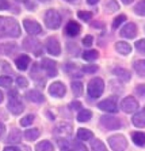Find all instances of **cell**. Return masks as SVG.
<instances>
[{
  "instance_id": "obj_1",
  "label": "cell",
  "mask_w": 145,
  "mask_h": 151,
  "mask_svg": "<svg viewBox=\"0 0 145 151\" xmlns=\"http://www.w3.org/2000/svg\"><path fill=\"white\" fill-rule=\"evenodd\" d=\"M21 34L19 23L11 17L0 16V38L18 37Z\"/></svg>"
},
{
  "instance_id": "obj_2",
  "label": "cell",
  "mask_w": 145,
  "mask_h": 151,
  "mask_svg": "<svg viewBox=\"0 0 145 151\" xmlns=\"http://www.w3.org/2000/svg\"><path fill=\"white\" fill-rule=\"evenodd\" d=\"M9 100H8V110H9L13 115L18 116L25 110V105L19 97V94L15 89L10 90L8 93Z\"/></svg>"
},
{
  "instance_id": "obj_3",
  "label": "cell",
  "mask_w": 145,
  "mask_h": 151,
  "mask_svg": "<svg viewBox=\"0 0 145 151\" xmlns=\"http://www.w3.org/2000/svg\"><path fill=\"white\" fill-rule=\"evenodd\" d=\"M104 90V83L102 78L94 77L91 79L88 84V94L92 99H98L102 96Z\"/></svg>"
},
{
  "instance_id": "obj_4",
  "label": "cell",
  "mask_w": 145,
  "mask_h": 151,
  "mask_svg": "<svg viewBox=\"0 0 145 151\" xmlns=\"http://www.w3.org/2000/svg\"><path fill=\"white\" fill-rule=\"evenodd\" d=\"M61 21H62V19H61L60 14L55 9H48L45 13L44 23L48 29L56 30L60 28L61 25Z\"/></svg>"
},
{
  "instance_id": "obj_5",
  "label": "cell",
  "mask_w": 145,
  "mask_h": 151,
  "mask_svg": "<svg viewBox=\"0 0 145 151\" xmlns=\"http://www.w3.org/2000/svg\"><path fill=\"white\" fill-rule=\"evenodd\" d=\"M108 143L114 151H125L128 146V142L122 134L112 135L108 138Z\"/></svg>"
},
{
  "instance_id": "obj_6",
  "label": "cell",
  "mask_w": 145,
  "mask_h": 151,
  "mask_svg": "<svg viewBox=\"0 0 145 151\" xmlns=\"http://www.w3.org/2000/svg\"><path fill=\"white\" fill-rule=\"evenodd\" d=\"M100 123L104 128L111 131L118 130L121 127V122L119 118L109 115H104L100 117Z\"/></svg>"
},
{
  "instance_id": "obj_7",
  "label": "cell",
  "mask_w": 145,
  "mask_h": 151,
  "mask_svg": "<svg viewBox=\"0 0 145 151\" xmlns=\"http://www.w3.org/2000/svg\"><path fill=\"white\" fill-rule=\"evenodd\" d=\"M139 108L138 100L132 96H127L121 102V109L126 114H131Z\"/></svg>"
},
{
  "instance_id": "obj_8",
  "label": "cell",
  "mask_w": 145,
  "mask_h": 151,
  "mask_svg": "<svg viewBox=\"0 0 145 151\" xmlns=\"http://www.w3.org/2000/svg\"><path fill=\"white\" fill-rule=\"evenodd\" d=\"M98 108L99 110L105 111V112H110V113H116L118 112L117 102L116 99L113 98H108L104 100L100 101L98 104Z\"/></svg>"
},
{
  "instance_id": "obj_9",
  "label": "cell",
  "mask_w": 145,
  "mask_h": 151,
  "mask_svg": "<svg viewBox=\"0 0 145 151\" xmlns=\"http://www.w3.org/2000/svg\"><path fill=\"white\" fill-rule=\"evenodd\" d=\"M66 88L61 82H55L48 88V93L54 98L60 99L65 95Z\"/></svg>"
},
{
  "instance_id": "obj_10",
  "label": "cell",
  "mask_w": 145,
  "mask_h": 151,
  "mask_svg": "<svg viewBox=\"0 0 145 151\" xmlns=\"http://www.w3.org/2000/svg\"><path fill=\"white\" fill-rule=\"evenodd\" d=\"M137 34H138V28H137L136 24L133 22H129L126 24L120 32L121 37L127 38V39L135 38L137 37Z\"/></svg>"
},
{
  "instance_id": "obj_11",
  "label": "cell",
  "mask_w": 145,
  "mask_h": 151,
  "mask_svg": "<svg viewBox=\"0 0 145 151\" xmlns=\"http://www.w3.org/2000/svg\"><path fill=\"white\" fill-rule=\"evenodd\" d=\"M23 47L26 50H27L28 52L35 53L37 55H41L42 51L39 42L32 37L26 38L23 42Z\"/></svg>"
},
{
  "instance_id": "obj_12",
  "label": "cell",
  "mask_w": 145,
  "mask_h": 151,
  "mask_svg": "<svg viewBox=\"0 0 145 151\" xmlns=\"http://www.w3.org/2000/svg\"><path fill=\"white\" fill-rule=\"evenodd\" d=\"M56 65L57 63L55 60L51 59H42L41 62V67L44 69L47 72V75L49 77H55L58 75V70L56 69Z\"/></svg>"
},
{
  "instance_id": "obj_13",
  "label": "cell",
  "mask_w": 145,
  "mask_h": 151,
  "mask_svg": "<svg viewBox=\"0 0 145 151\" xmlns=\"http://www.w3.org/2000/svg\"><path fill=\"white\" fill-rule=\"evenodd\" d=\"M47 51L50 55L53 56H59L61 53V47L60 42L54 37H48L47 40Z\"/></svg>"
},
{
  "instance_id": "obj_14",
  "label": "cell",
  "mask_w": 145,
  "mask_h": 151,
  "mask_svg": "<svg viewBox=\"0 0 145 151\" xmlns=\"http://www.w3.org/2000/svg\"><path fill=\"white\" fill-rule=\"evenodd\" d=\"M23 26L28 34L37 35L42 32V27L37 21L30 19H25L23 21Z\"/></svg>"
},
{
  "instance_id": "obj_15",
  "label": "cell",
  "mask_w": 145,
  "mask_h": 151,
  "mask_svg": "<svg viewBox=\"0 0 145 151\" xmlns=\"http://www.w3.org/2000/svg\"><path fill=\"white\" fill-rule=\"evenodd\" d=\"M72 133V127L69 124L63 123L60 125L55 131V134L60 137V139H66Z\"/></svg>"
},
{
  "instance_id": "obj_16",
  "label": "cell",
  "mask_w": 145,
  "mask_h": 151,
  "mask_svg": "<svg viewBox=\"0 0 145 151\" xmlns=\"http://www.w3.org/2000/svg\"><path fill=\"white\" fill-rule=\"evenodd\" d=\"M113 74L116 76L121 81L124 83H128L131 78V72L127 69L122 68L120 66L115 67L113 69Z\"/></svg>"
},
{
  "instance_id": "obj_17",
  "label": "cell",
  "mask_w": 145,
  "mask_h": 151,
  "mask_svg": "<svg viewBox=\"0 0 145 151\" xmlns=\"http://www.w3.org/2000/svg\"><path fill=\"white\" fill-rule=\"evenodd\" d=\"M25 96L27 100L33 102V103L41 104L45 101L44 95L39 91H37V90H29L28 92L26 93Z\"/></svg>"
},
{
  "instance_id": "obj_18",
  "label": "cell",
  "mask_w": 145,
  "mask_h": 151,
  "mask_svg": "<svg viewBox=\"0 0 145 151\" xmlns=\"http://www.w3.org/2000/svg\"><path fill=\"white\" fill-rule=\"evenodd\" d=\"M65 32L69 37H76L81 32V26L75 21H70L65 27Z\"/></svg>"
},
{
  "instance_id": "obj_19",
  "label": "cell",
  "mask_w": 145,
  "mask_h": 151,
  "mask_svg": "<svg viewBox=\"0 0 145 151\" xmlns=\"http://www.w3.org/2000/svg\"><path fill=\"white\" fill-rule=\"evenodd\" d=\"M133 125L138 128L145 127V108L137 112L131 119Z\"/></svg>"
},
{
  "instance_id": "obj_20",
  "label": "cell",
  "mask_w": 145,
  "mask_h": 151,
  "mask_svg": "<svg viewBox=\"0 0 145 151\" xmlns=\"http://www.w3.org/2000/svg\"><path fill=\"white\" fill-rule=\"evenodd\" d=\"M31 62V58L27 55H21L17 57L14 60L15 65L20 70H26L28 67V65Z\"/></svg>"
},
{
  "instance_id": "obj_21",
  "label": "cell",
  "mask_w": 145,
  "mask_h": 151,
  "mask_svg": "<svg viewBox=\"0 0 145 151\" xmlns=\"http://www.w3.org/2000/svg\"><path fill=\"white\" fill-rule=\"evenodd\" d=\"M116 50L122 55H128L132 51L131 46L126 42L120 41L116 43Z\"/></svg>"
},
{
  "instance_id": "obj_22",
  "label": "cell",
  "mask_w": 145,
  "mask_h": 151,
  "mask_svg": "<svg viewBox=\"0 0 145 151\" xmlns=\"http://www.w3.org/2000/svg\"><path fill=\"white\" fill-rule=\"evenodd\" d=\"M131 139L133 143L139 147L145 146V133L143 132H133L131 133Z\"/></svg>"
},
{
  "instance_id": "obj_23",
  "label": "cell",
  "mask_w": 145,
  "mask_h": 151,
  "mask_svg": "<svg viewBox=\"0 0 145 151\" xmlns=\"http://www.w3.org/2000/svg\"><path fill=\"white\" fill-rule=\"evenodd\" d=\"M21 132L17 128H14L10 131L7 137V142L10 144H18L21 141Z\"/></svg>"
},
{
  "instance_id": "obj_24",
  "label": "cell",
  "mask_w": 145,
  "mask_h": 151,
  "mask_svg": "<svg viewBox=\"0 0 145 151\" xmlns=\"http://www.w3.org/2000/svg\"><path fill=\"white\" fill-rule=\"evenodd\" d=\"M99 57V53L96 49L86 50L83 54V59L88 62H93L97 60Z\"/></svg>"
},
{
  "instance_id": "obj_25",
  "label": "cell",
  "mask_w": 145,
  "mask_h": 151,
  "mask_svg": "<svg viewBox=\"0 0 145 151\" xmlns=\"http://www.w3.org/2000/svg\"><path fill=\"white\" fill-rule=\"evenodd\" d=\"M76 137L80 140L88 141L93 137V132L91 130L87 129V128H79L77 130Z\"/></svg>"
},
{
  "instance_id": "obj_26",
  "label": "cell",
  "mask_w": 145,
  "mask_h": 151,
  "mask_svg": "<svg viewBox=\"0 0 145 151\" xmlns=\"http://www.w3.org/2000/svg\"><path fill=\"white\" fill-rule=\"evenodd\" d=\"M136 73L141 77H145V60H138L133 64Z\"/></svg>"
},
{
  "instance_id": "obj_27",
  "label": "cell",
  "mask_w": 145,
  "mask_h": 151,
  "mask_svg": "<svg viewBox=\"0 0 145 151\" xmlns=\"http://www.w3.org/2000/svg\"><path fill=\"white\" fill-rule=\"evenodd\" d=\"M36 151H54V146L48 140H42L36 145Z\"/></svg>"
},
{
  "instance_id": "obj_28",
  "label": "cell",
  "mask_w": 145,
  "mask_h": 151,
  "mask_svg": "<svg viewBox=\"0 0 145 151\" xmlns=\"http://www.w3.org/2000/svg\"><path fill=\"white\" fill-rule=\"evenodd\" d=\"M93 117V112L89 110H82L77 115L76 120L79 122H87Z\"/></svg>"
},
{
  "instance_id": "obj_29",
  "label": "cell",
  "mask_w": 145,
  "mask_h": 151,
  "mask_svg": "<svg viewBox=\"0 0 145 151\" xmlns=\"http://www.w3.org/2000/svg\"><path fill=\"white\" fill-rule=\"evenodd\" d=\"M71 90L73 93V95L78 98L81 97L83 93V84L79 81H75L71 83Z\"/></svg>"
},
{
  "instance_id": "obj_30",
  "label": "cell",
  "mask_w": 145,
  "mask_h": 151,
  "mask_svg": "<svg viewBox=\"0 0 145 151\" xmlns=\"http://www.w3.org/2000/svg\"><path fill=\"white\" fill-rule=\"evenodd\" d=\"M119 9H120V6H119L117 2H116V1H110L104 5V12L107 14H112V13L117 11Z\"/></svg>"
},
{
  "instance_id": "obj_31",
  "label": "cell",
  "mask_w": 145,
  "mask_h": 151,
  "mask_svg": "<svg viewBox=\"0 0 145 151\" xmlns=\"http://www.w3.org/2000/svg\"><path fill=\"white\" fill-rule=\"evenodd\" d=\"M40 136V132L37 128L28 129L25 132V137L28 141H34Z\"/></svg>"
},
{
  "instance_id": "obj_32",
  "label": "cell",
  "mask_w": 145,
  "mask_h": 151,
  "mask_svg": "<svg viewBox=\"0 0 145 151\" xmlns=\"http://www.w3.org/2000/svg\"><path fill=\"white\" fill-rule=\"evenodd\" d=\"M91 148L93 151H108L104 143L98 138L93 139L91 142Z\"/></svg>"
},
{
  "instance_id": "obj_33",
  "label": "cell",
  "mask_w": 145,
  "mask_h": 151,
  "mask_svg": "<svg viewBox=\"0 0 145 151\" xmlns=\"http://www.w3.org/2000/svg\"><path fill=\"white\" fill-rule=\"evenodd\" d=\"M134 13L139 16H145V1H139L134 6Z\"/></svg>"
},
{
  "instance_id": "obj_34",
  "label": "cell",
  "mask_w": 145,
  "mask_h": 151,
  "mask_svg": "<svg viewBox=\"0 0 145 151\" xmlns=\"http://www.w3.org/2000/svg\"><path fill=\"white\" fill-rule=\"evenodd\" d=\"M126 21V14H119L118 16H116L114 21H113V23H112V27L114 29H117L123 22Z\"/></svg>"
},
{
  "instance_id": "obj_35",
  "label": "cell",
  "mask_w": 145,
  "mask_h": 151,
  "mask_svg": "<svg viewBox=\"0 0 145 151\" xmlns=\"http://www.w3.org/2000/svg\"><path fill=\"white\" fill-rule=\"evenodd\" d=\"M98 70V66L97 65H85L82 67V70H83L84 73H87V74H94L96 73Z\"/></svg>"
},
{
  "instance_id": "obj_36",
  "label": "cell",
  "mask_w": 145,
  "mask_h": 151,
  "mask_svg": "<svg viewBox=\"0 0 145 151\" xmlns=\"http://www.w3.org/2000/svg\"><path fill=\"white\" fill-rule=\"evenodd\" d=\"M13 83V79L9 76H0V87L3 88H9L11 86Z\"/></svg>"
},
{
  "instance_id": "obj_37",
  "label": "cell",
  "mask_w": 145,
  "mask_h": 151,
  "mask_svg": "<svg viewBox=\"0 0 145 151\" xmlns=\"http://www.w3.org/2000/svg\"><path fill=\"white\" fill-rule=\"evenodd\" d=\"M76 14L83 21H88L93 17V13L91 11H87V10H79Z\"/></svg>"
},
{
  "instance_id": "obj_38",
  "label": "cell",
  "mask_w": 145,
  "mask_h": 151,
  "mask_svg": "<svg viewBox=\"0 0 145 151\" xmlns=\"http://www.w3.org/2000/svg\"><path fill=\"white\" fill-rule=\"evenodd\" d=\"M33 121H34V116L30 114V115H27V116L23 117L20 122L22 127H28V126L32 125Z\"/></svg>"
},
{
  "instance_id": "obj_39",
  "label": "cell",
  "mask_w": 145,
  "mask_h": 151,
  "mask_svg": "<svg viewBox=\"0 0 145 151\" xmlns=\"http://www.w3.org/2000/svg\"><path fill=\"white\" fill-rule=\"evenodd\" d=\"M135 48L140 53H145V39H140L135 42Z\"/></svg>"
},
{
  "instance_id": "obj_40",
  "label": "cell",
  "mask_w": 145,
  "mask_h": 151,
  "mask_svg": "<svg viewBox=\"0 0 145 151\" xmlns=\"http://www.w3.org/2000/svg\"><path fill=\"white\" fill-rule=\"evenodd\" d=\"M16 83L17 85L21 88H27L28 86V81L27 80V78H25L24 76H20L16 78Z\"/></svg>"
},
{
  "instance_id": "obj_41",
  "label": "cell",
  "mask_w": 145,
  "mask_h": 151,
  "mask_svg": "<svg viewBox=\"0 0 145 151\" xmlns=\"http://www.w3.org/2000/svg\"><path fill=\"white\" fill-rule=\"evenodd\" d=\"M82 42H83V44L85 47H91L93 45V37L92 35H86Z\"/></svg>"
},
{
  "instance_id": "obj_42",
  "label": "cell",
  "mask_w": 145,
  "mask_h": 151,
  "mask_svg": "<svg viewBox=\"0 0 145 151\" xmlns=\"http://www.w3.org/2000/svg\"><path fill=\"white\" fill-rule=\"evenodd\" d=\"M73 151H88L87 147L81 142H75L73 144Z\"/></svg>"
},
{
  "instance_id": "obj_43",
  "label": "cell",
  "mask_w": 145,
  "mask_h": 151,
  "mask_svg": "<svg viewBox=\"0 0 145 151\" xmlns=\"http://www.w3.org/2000/svg\"><path fill=\"white\" fill-rule=\"evenodd\" d=\"M135 93L140 97H145V84H139L135 88Z\"/></svg>"
},
{
  "instance_id": "obj_44",
  "label": "cell",
  "mask_w": 145,
  "mask_h": 151,
  "mask_svg": "<svg viewBox=\"0 0 145 151\" xmlns=\"http://www.w3.org/2000/svg\"><path fill=\"white\" fill-rule=\"evenodd\" d=\"M82 107H83L82 103L80 101H77V100L72 101L71 103L70 104V108L74 110H79L80 109H82Z\"/></svg>"
},
{
  "instance_id": "obj_45",
  "label": "cell",
  "mask_w": 145,
  "mask_h": 151,
  "mask_svg": "<svg viewBox=\"0 0 145 151\" xmlns=\"http://www.w3.org/2000/svg\"><path fill=\"white\" fill-rule=\"evenodd\" d=\"M10 8V4L7 1L0 0V10H6Z\"/></svg>"
},
{
  "instance_id": "obj_46",
  "label": "cell",
  "mask_w": 145,
  "mask_h": 151,
  "mask_svg": "<svg viewBox=\"0 0 145 151\" xmlns=\"http://www.w3.org/2000/svg\"><path fill=\"white\" fill-rule=\"evenodd\" d=\"M5 132H6V128H5L4 124L2 123V122H0V139L4 137V135Z\"/></svg>"
},
{
  "instance_id": "obj_47",
  "label": "cell",
  "mask_w": 145,
  "mask_h": 151,
  "mask_svg": "<svg viewBox=\"0 0 145 151\" xmlns=\"http://www.w3.org/2000/svg\"><path fill=\"white\" fill-rule=\"evenodd\" d=\"M26 7L28 9H33L36 7V4L32 2H26Z\"/></svg>"
},
{
  "instance_id": "obj_48",
  "label": "cell",
  "mask_w": 145,
  "mask_h": 151,
  "mask_svg": "<svg viewBox=\"0 0 145 151\" xmlns=\"http://www.w3.org/2000/svg\"><path fill=\"white\" fill-rule=\"evenodd\" d=\"M4 151H21V150L18 147H14V146H10V147H6Z\"/></svg>"
},
{
  "instance_id": "obj_49",
  "label": "cell",
  "mask_w": 145,
  "mask_h": 151,
  "mask_svg": "<svg viewBox=\"0 0 145 151\" xmlns=\"http://www.w3.org/2000/svg\"><path fill=\"white\" fill-rule=\"evenodd\" d=\"M89 4H91V5H94V4H98V1H91V0H88L87 1Z\"/></svg>"
},
{
  "instance_id": "obj_50",
  "label": "cell",
  "mask_w": 145,
  "mask_h": 151,
  "mask_svg": "<svg viewBox=\"0 0 145 151\" xmlns=\"http://www.w3.org/2000/svg\"><path fill=\"white\" fill-rule=\"evenodd\" d=\"M3 100H4V94H3L2 91H0V103H2Z\"/></svg>"
},
{
  "instance_id": "obj_51",
  "label": "cell",
  "mask_w": 145,
  "mask_h": 151,
  "mask_svg": "<svg viewBox=\"0 0 145 151\" xmlns=\"http://www.w3.org/2000/svg\"><path fill=\"white\" fill-rule=\"evenodd\" d=\"M122 3H124V4H131V3H132V0H131V1H125V0H123Z\"/></svg>"
},
{
  "instance_id": "obj_52",
  "label": "cell",
  "mask_w": 145,
  "mask_h": 151,
  "mask_svg": "<svg viewBox=\"0 0 145 151\" xmlns=\"http://www.w3.org/2000/svg\"><path fill=\"white\" fill-rule=\"evenodd\" d=\"M61 151H71V150H70L69 149H66V150H61Z\"/></svg>"
},
{
  "instance_id": "obj_53",
  "label": "cell",
  "mask_w": 145,
  "mask_h": 151,
  "mask_svg": "<svg viewBox=\"0 0 145 151\" xmlns=\"http://www.w3.org/2000/svg\"><path fill=\"white\" fill-rule=\"evenodd\" d=\"M144 31H145V27H144Z\"/></svg>"
}]
</instances>
